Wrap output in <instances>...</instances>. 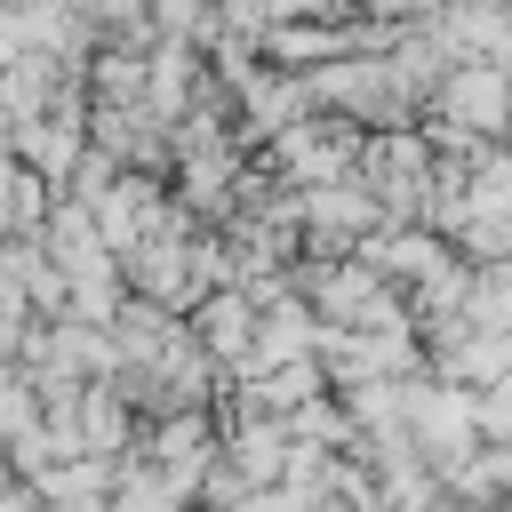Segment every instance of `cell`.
Returning a JSON list of instances; mask_svg holds the SVG:
<instances>
[{
  "mask_svg": "<svg viewBox=\"0 0 512 512\" xmlns=\"http://www.w3.org/2000/svg\"><path fill=\"white\" fill-rule=\"evenodd\" d=\"M200 344H208V352H224V360H248V352H256L248 304H240V296H216V304L200 312Z\"/></svg>",
  "mask_w": 512,
  "mask_h": 512,
  "instance_id": "1",
  "label": "cell"
},
{
  "mask_svg": "<svg viewBox=\"0 0 512 512\" xmlns=\"http://www.w3.org/2000/svg\"><path fill=\"white\" fill-rule=\"evenodd\" d=\"M40 216V176H0V224H32Z\"/></svg>",
  "mask_w": 512,
  "mask_h": 512,
  "instance_id": "2",
  "label": "cell"
}]
</instances>
